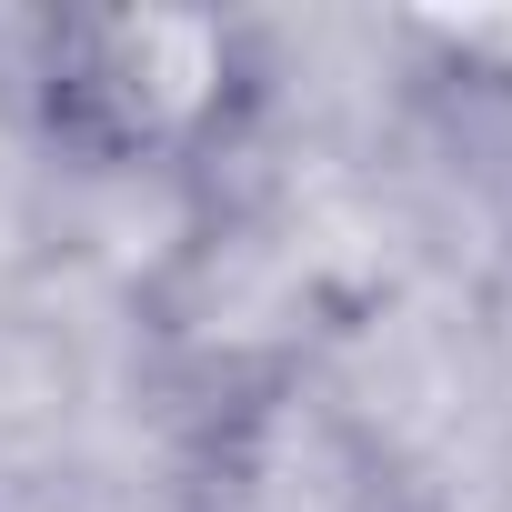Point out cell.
Segmentation results:
<instances>
[{"label":"cell","instance_id":"cell-1","mask_svg":"<svg viewBox=\"0 0 512 512\" xmlns=\"http://www.w3.org/2000/svg\"><path fill=\"white\" fill-rule=\"evenodd\" d=\"M31 111L91 171H191L251 111V31L171 0L61 11L31 51Z\"/></svg>","mask_w":512,"mask_h":512},{"label":"cell","instance_id":"cell-2","mask_svg":"<svg viewBox=\"0 0 512 512\" xmlns=\"http://www.w3.org/2000/svg\"><path fill=\"white\" fill-rule=\"evenodd\" d=\"M181 512H412V482L332 382L251 372L201 412Z\"/></svg>","mask_w":512,"mask_h":512}]
</instances>
